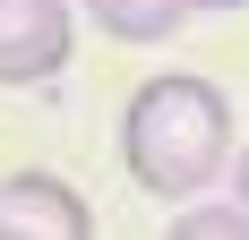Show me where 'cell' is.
<instances>
[{
    "instance_id": "1",
    "label": "cell",
    "mask_w": 249,
    "mask_h": 240,
    "mask_svg": "<svg viewBox=\"0 0 249 240\" xmlns=\"http://www.w3.org/2000/svg\"><path fill=\"white\" fill-rule=\"evenodd\" d=\"M121 171L155 206H189L232 171V95L198 69H163L121 103Z\"/></svg>"
},
{
    "instance_id": "2",
    "label": "cell",
    "mask_w": 249,
    "mask_h": 240,
    "mask_svg": "<svg viewBox=\"0 0 249 240\" xmlns=\"http://www.w3.org/2000/svg\"><path fill=\"white\" fill-rule=\"evenodd\" d=\"M77 51V0H0V86H43Z\"/></svg>"
},
{
    "instance_id": "3",
    "label": "cell",
    "mask_w": 249,
    "mask_h": 240,
    "mask_svg": "<svg viewBox=\"0 0 249 240\" xmlns=\"http://www.w3.org/2000/svg\"><path fill=\"white\" fill-rule=\"evenodd\" d=\"M0 240H95V206L60 171H0Z\"/></svg>"
},
{
    "instance_id": "4",
    "label": "cell",
    "mask_w": 249,
    "mask_h": 240,
    "mask_svg": "<svg viewBox=\"0 0 249 240\" xmlns=\"http://www.w3.org/2000/svg\"><path fill=\"white\" fill-rule=\"evenodd\" d=\"M77 17H95V34L112 43H172L180 34V0H77Z\"/></svg>"
},
{
    "instance_id": "5",
    "label": "cell",
    "mask_w": 249,
    "mask_h": 240,
    "mask_svg": "<svg viewBox=\"0 0 249 240\" xmlns=\"http://www.w3.org/2000/svg\"><path fill=\"white\" fill-rule=\"evenodd\" d=\"M163 240H249V206L241 197H232V206H198V197H189V206L163 223Z\"/></svg>"
},
{
    "instance_id": "6",
    "label": "cell",
    "mask_w": 249,
    "mask_h": 240,
    "mask_svg": "<svg viewBox=\"0 0 249 240\" xmlns=\"http://www.w3.org/2000/svg\"><path fill=\"white\" fill-rule=\"evenodd\" d=\"M224 180H232V197L249 206V146H232V171H224Z\"/></svg>"
},
{
    "instance_id": "7",
    "label": "cell",
    "mask_w": 249,
    "mask_h": 240,
    "mask_svg": "<svg viewBox=\"0 0 249 240\" xmlns=\"http://www.w3.org/2000/svg\"><path fill=\"white\" fill-rule=\"evenodd\" d=\"M189 17H232V9H249V0H180Z\"/></svg>"
}]
</instances>
